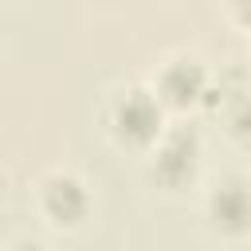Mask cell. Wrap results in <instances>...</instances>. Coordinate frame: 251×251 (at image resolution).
<instances>
[{
    "instance_id": "1",
    "label": "cell",
    "mask_w": 251,
    "mask_h": 251,
    "mask_svg": "<svg viewBox=\"0 0 251 251\" xmlns=\"http://www.w3.org/2000/svg\"><path fill=\"white\" fill-rule=\"evenodd\" d=\"M114 126L126 141H149L157 137V126H161V110L157 102L145 94V90H129L118 106H114Z\"/></svg>"
},
{
    "instance_id": "2",
    "label": "cell",
    "mask_w": 251,
    "mask_h": 251,
    "mask_svg": "<svg viewBox=\"0 0 251 251\" xmlns=\"http://www.w3.org/2000/svg\"><path fill=\"white\" fill-rule=\"evenodd\" d=\"M212 216L220 227L227 231H243L251 227V192L239 184V180H227L212 192Z\"/></svg>"
},
{
    "instance_id": "3",
    "label": "cell",
    "mask_w": 251,
    "mask_h": 251,
    "mask_svg": "<svg viewBox=\"0 0 251 251\" xmlns=\"http://www.w3.org/2000/svg\"><path fill=\"white\" fill-rule=\"evenodd\" d=\"M192 161H196V137L188 129H176V133L165 137V145L157 153V173L165 180H180V176L192 173Z\"/></svg>"
},
{
    "instance_id": "4",
    "label": "cell",
    "mask_w": 251,
    "mask_h": 251,
    "mask_svg": "<svg viewBox=\"0 0 251 251\" xmlns=\"http://www.w3.org/2000/svg\"><path fill=\"white\" fill-rule=\"evenodd\" d=\"M43 200H47V212L55 220H63V224H75L86 212V192H82V184L75 176H51Z\"/></svg>"
},
{
    "instance_id": "5",
    "label": "cell",
    "mask_w": 251,
    "mask_h": 251,
    "mask_svg": "<svg viewBox=\"0 0 251 251\" xmlns=\"http://www.w3.org/2000/svg\"><path fill=\"white\" fill-rule=\"evenodd\" d=\"M200 86H204V75H200V67L188 63V59H180V63H173V67L165 71V94H169L173 102H188V98H196Z\"/></svg>"
},
{
    "instance_id": "6",
    "label": "cell",
    "mask_w": 251,
    "mask_h": 251,
    "mask_svg": "<svg viewBox=\"0 0 251 251\" xmlns=\"http://www.w3.org/2000/svg\"><path fill=\"white\" fill-rule=\"evenodd\" d=\"M235 129H239L243 137H251V98L239 106V114H235Z\"/></svg>"
},
{
    "instance_id": "7",
    "label": "cell",
    "mask_w": 251,
    "mask_h": 251,
    "mask_svg": "<svg viewBox=\"0 0 251 251\" xmlns=\"http://www.w3.org/2000/svg\"><path fill=\"white\" fill-rule=\"evenodd\" d=\"M16 251H43V247H39V243H20Z\"/></svg>"
}]
</instances>
